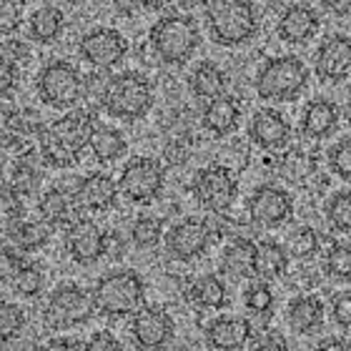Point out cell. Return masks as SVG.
<instances>
[{"mask_svg":"<svg viewBox=\"0 0 351 351\" xmlns=\"http://www.w3.org/2000/svg\"><path fill=\"white\" fill-rule=\"evenodd\" d=\"M324 274L339 284H351V243H334L326 251Z\"/></svg>","mask_w":351,"mask_h":351,"instance_id":"cell-32","label":"cell"},{"mask_svg":"<svg viewBox=\"0 0 351 351\" xmlns=\"http://www.w3.org/2000/svg\"><path fill=\"white\" fill-rule=\"evenodd\" d=\"M128 151L125 136L113 125H95L93 136H90V154L98 163L103 166H113L116 161H121Z\"/></svg>","mask_w":351,"mask_h":351,"instance_id":"cell-27","label":"cell"},{"mask_svg":"<svg viewBox=\"0 0 351 351\" xmlns=\"http://www.w3.org/2000/svg\"><path fill=\"white\" fill-rule=\"evenodd\" d=\"M331 316H334L337 326L351 329V293H339L331 304Z\"/></svg>","mask_w":351,"mask_h":351,"instance_id":"cell-41","label":"cell"},{"mask_svg":"<svg viewBox=\"0 0 351 351\" xmlns=\"http://www.w3.org/2000/svg\"><path fill=\"white\" fill-rule=\"evenodd\" d=\"M213 234L211 226L201 219H186L176 223L166 234V251L176 261H193V258L204 256L206 249L211 246Z\"/></svg>","mask_w":351,"mask_h":351,"instance_id":"cell-15","label":"cell"},{"mask_svg":"<svg viewBox=\"0 0 351 351\" xmlns=\"http://www.w3.org/2000/svg\"><path fill=\"white\" fill-rule=\"evenodd\" d=\"M148 40H151L154 53L166 66H183L189 63L201 43V30L191 15L173 13L163 15L161 21L154 23Z\"/></svg>","mask_w":351,"mask_h":351,"instance_id":"cell-6","label":"cell"},{"mask_svg":"<svg viewBox=\"0 0 351 351\" xmlns=\"http://www.w3.org/2000/svg\"><path fill=\"white\" fill-rule=\"evenodd\" d=\"M193 196L206 211L211 213H226L234 206L236 196H239V183H236L234 173L226 166H206L196 173L193 178Z\"/></svg>","mask_w":351,"mask_h":351,"instance_id":"cell-10","label":"cell"},{"mask_svg":"<svg viewBox=\"0 0 351 351\" xmlns=\"http://www.w3.org/2000/svg\"><path fill=\"white\" fill-rule=\"evenodd\" d=\"M344 121L351 125V98L346 101V106H344Z\"/></svg>","mask_w":351,"mask_h":351,"instance_id":"cell-50","label":"cell"},{"mask_svg":"<svg viewBox=\"0 0 351 351\" xmlns=\"http://www.w3.org/2000/svg\"><path fill=\"white\" fill-rule=\"evenodd\" d=\"M163 239V221L156 216H141L131 228V241L136 249H156Z\"/></svg>","mask_w":351,"mask_h":351,"instance_id":"cell-34","label":"cell"},{"mask_svg":"<svg viewBox=\"0 0 351 351\" xmlns=\"http://www.w3.org/2000/svg\"><path fill=\"white\" fill-rule=\"evenodd\" d=\"M176 334V324L171 314L161 306H143L133 314L131 337L141 349L166 346Z\"/></svg>","mask_w":351,"mask_h":351,"instance_id":"cell-16","label":"cell"},{"mask_svg":"<svg viewBox=\"0 0 351 351\" xmlns=\"http://www.w3.org/2000/svg\"><path fill=\"white\" fill-rule=\"evenodd\" d=\"M78 189H81V178H73V183L53 186L51 191H45L43 196H40V201H38L40 219H45L53 226L78 221V206H81Z\"/></svg>","mask_w":351,"mask_h":351,"instance_id":"cell-17","label":"cell"},{"mask_svg":"<svg viewBox=\"0 0 351 351\" xmlns=\"http://www.w3.org/2000/svg\"><path fill=\"white\" fill-rule=\"evenodd\" d=\"M289 266V251L276 241L258 243V261H256V276L261 278H276L281 276Z\"/></svg>","mask_w":351,"mask_h":351,"instance_id":"cell-31","label":"cell"},{"mask_svg":"<svg viewBox=\"0 0 351 351\" xmlns=\"http://www.w3.org/2000/svg\"><path fill=\"white\" fill-rule=\"evenodd\" d=\"M21 23V0H3V33L18 28Z\"/></svg>","mask_w":351,"mask_h":351,"instance_id":"cell-42","label":"cell"},{"mask_svg":"<svg viewBox=\"0 0 351 351\" xmlns=\"http://www.w3.org/2000/svg\"><path fill=\"white\" fill-rule=\"evenodd\" d=\"M256 261H258V246L249 239H234L223 249L221 266L226 274L236 278H249L256 276Z\"/></svg>","mask_w":351,"mask_h":351,"instance_id":"cell-25","label":"cell"},{"mask_svg":"<svg viewBox=\"0 0 351 351\" xmlns=\"http://www.w3.org/2000/svg\"><path fill=\"white\" fill-rule=\"evenodd\" d=\"M249 138L263 151H278V148L289 146V141H291V123L278 110L261 108L251 118Z\"/></svg>","mask_w":351,"mask_h":351,"instance_id":"cell-18","label":"cell"},{"mask_svg":"<svg viewBox=\"0 0 351 351\" xmlns=\"http://www.w3.org/2000/svg\"><path fill=\"white\" fill-rule=\"evenodd\" d=\"M118 193H121L118 181H113V176L108 173L86 176V178H81V189H78L81 206H86L90 211H108V208H113Z\"/></svg>","mask_w":351,"mask_h":351,"instance_id":"cell-23","label":"cell"},{"mask_svg":"<svg viewBox=\"0 0 351 351\" xmlns=\"http://www.w3.org/2000/svg\"><path fill=\"white\" fill-rule=\"evenodd\" d=\"M251 339V324L239 316H221L213 319L206 329V344L219 351L243 349Z\"/></svg>","mask_w":351,"mask_h":351,"instance_id":"cell-22","label":"cell"},{"mask_svg":"<svg viewBox=\"0 0 351 351\" xmlns=\"http://www.w3.org/2000/svg\"><path fill=\"white\" fill-rule=\"evenodd\" d=\"M206 25L213 43L223 48L246 45L258 33L256 10L249 0H211L206 8Z\"/></svg>","mask_w":351,"mask_h":351,"instance_id":"cell-2","label":"cell"},{"mask_svg":"<svg viewBox=\"0 0 351 351\" xmlns=\"http://www.w3.org/2000/svg\"><path fill=\"white\" fill-rule=\"evenodd\" d=\"M326 221L339 234H351V191H339L326 201Z\"/></svg>","mask_w":351,"mask_h":351,"instance_id":"cell-33","label":"cell"},{"mask_svg":"<svg viewBox=\"0 0 351 351\" xmlns=\"http://www.w3.org/2000/svg\"><path fill=\"white\" fill-rule=\"evenodd\" d=\"M36 90L45 106L68 110L81 103L83 93H86V83H83L78 68L71 66L68 60H51L38 73Z\"/></svg>","mask_w":351,"mask_h":351,"instance_id":"cell-7","label":"cell"},{"mask_svg":"<svg viewBox=\"0 0 351 351\" xmlns=\"http://www.w3.org/2000/svg\"><path fill=\"white\" fill-rule=\"evenodd\" d=\"M191 90L198 98H219V95L226 93L228 88V75L223 73V68L216 66L213 60H201L193 71H191V81H189Z\"/></svg>","mask_w":351,"mask_h":351,"instance_id":"cell-28","label":"cell"},{"mask_svg":"<svg viewBox=\"0 0 351 351\" xmlns=\"http://www.w3.org/2000/svg\"><path fill=\"white\" fill-rule=\"evenodd\" d=\"M319 5H322L326 13L337 15V18L351 15V0H319Z\"/></svg>","mask_w":351,"mask_h":351,"instance_id":"cell-44","label":"cell"},{"mask_svg":"<svg viewBox=\"0 0 351 351\" xmlns=\"http://www.w3.org/2000/svg\"><path fill=\"white\" fill-rule=\"evenodd\" d=\"M243 304H246V308H249L251 314L266 316L274 311V291H271L263 281H258V284H254L251 289H246V293H243Z\"/></svg>","mask_w":351,"mask_h":351,"instance_id":"cell-40","label":"cell"},{"mask_svg":"<svg viewBox=\"0 0 351 351\" xmlns=\"http://www.w3.org/2000/svg\"><path fill=\"white\" fill-rule=\"evenodd\" d=\"M319 28H322V21H319V13H316L314 8L296 3V5L286 8L284 15L278 18L276 33L284 43L304 45L319 33Z\"/></svg>","mask_w":351,"mask_h":351,"instance_id":"cell-19","label":"cell"},{"mask_svg":"<svg viewBox=\"0 0 351 351\" xmlns=\"http://www.w3.org/2000/svg\"><path fill=\"white\" fill-rule=\"evenodd\" d=\"M186 156H189V151H186V148H178L176 143H171V146L166 148V158H169V163H173V166L186 161Z\"/></svg>","mask_w":351,"mask_h":351,"instance_id":"cell-46","label":"cell"},{"mask_svg":"<svg viewBox=\"0 0 351 351\" xmlns=\"http://www.w3.org/2000/svg\"><path fill=\"white\" fill-rule=\"evenodd\" d=\"M88 349H93V351H108V349H118V341L113 334H108V331H95L93 337L88 339Z\"/></svg>","mask_w":351,"mask_h":351,"instance_id":"cell-43","label":"cell"},{"mask_svg":"<svg viewBox=\"0 0 351 351\" xmlns=\"http://www.w3.org/2000/svg\"><path fill=\"white\" fill-rule=\"evenodd\" d=\"M38 186H40V171L33 166V161L28 158L15 161L13 171H10V189H15L21 196H30Z\"/></svg>","mask_w":351,"mask_h":351,"instance_id":"cell-36","label":"cell"},{"mask_svg":"<svg viewBox=\"0 0 351 351\" xmlns=\"http://www.w3.org/2000/svg\"><path fill=\"white\" fill-rule=\"evenodd\" d=\"M21 3H25V0H21Z\"/></svg>","mask_w":351,"mask_h":351,"instance_id":"cell-51","label":"cell"},{"mask_svg":"<svg viewBox=\"0 0 351 351\" xmlns=\"http://www.w3.org/2000/svg\"><path fill=\"white\" fill-rule=\"evenodd\" d=\"M314 73L322 83H341L351 73V36L331 33L314 53Z\"/></svg>","mask_w":351,"mask_h":351,"instance_id":"cell-11","label":"cell"},{"mask_svg":"<svg viewBox=\"0 0 351 351\" xmlns=\"http://www.w3.org/2000/svg\"><path fill=\"white\" fill-rule=\"evenodd\" d=\"M201 121H204V128L211 133V136L226 138V136H231V133L239 128V123H241V106H239V101H236L234 95L223 93V95H219V98H211V101L206 103Z\"/></svg>","mask_w":351,"mask_h":351,"instance_id":"cell-20","label":"cell"},{"mask_svg":"<svg viewBox=\"0 0 351 351\" xmlns=\"http://www.w3.org/2000/svg\"><path fill=\"white\" fill-rule=\"evenodd\" d=\"M256 346L258 349H286V341H284V337H278V334H266L261 344H256Z\"/></svg>","mask_w":351,"mask_h":351,"instance_id":"cell-47","label":"cell"},{"mask_svg":"<svg viewBox=\"0 0 351 351\" xmlns=\"http://www.w3.org/2000/svg\"><path fill=\"white\" fill-rule=\"evenodd\" d=\"M101 103L106 113L118 121H141L154 106V88L148 78L138 71H125V73L113 75L103 86Z\"/></svg>","mask_w":351,"mask_h":351,"instance_id":"cell-4","label":"cell"},{"mask_svg":"<svg viewBox=\"0 0 351 351\" xmlns=\"http://www.w3.org/2000/svg\"><path fill=\"white\" fill-rule=\"evenodd\" d=\"M95 125L93 116L86 110H71L68 116L43 125L38 133V151L45 166L51 169H71L81 161L86 148H90V136Z\"/></svg>","mask_w":351,"mask_h":351,"instance_id":"cell-1","label":"cell"},{"mask_svg":"<svg viewBox=\"0 0 351 351\" xmlns=\"http://www.w3.org/2000/svg\"><path fill=\"white\" fill-rule=\"evenodd\" d=\"M163 186H166V171L156 158H148V156L131 158L121 171V178H118L121 196L138 206L154 204L156 198L163 193Z\"/></svg>","mask_w":351,"mask_h":351,"instance_id":"cell-9","label":"cell"},{"mask_svg":"<svg viewBox=\"0 0 351 351\" xmlns=\"http://www.w3.org/2000/svg\"><path fill=\"white\" fill-rule=\"evenodd\" d=\"M324 316H326V306L316 296H299L289 304V311H286L289 326L301 337H308V334L322 329Z\"/></svg>","mask_w":351,"mask_h":351,"instance_id":"cell-24","label":"cell"},{"mask_svg":"<svg viewBox=\"0 0 351 351\" xmlns=\"http://www.w3.org/2000/svg\"><path fill=\"white\" fill-rule=\"evenodd\" d=\"M15 81H18V71H15V63L13 60L3 58V95L8 98V93L13 90Z\"/></svg>","mask_w":351,"mask_h":351,"instance_id":"cell-45","label":"cell"},{"mask_svg":"<svg viewBox=\"0 0 351 351\" xmlns=\"http://www.w3.org/2000/svg\"><path fill=\"white\" fill-rule=\"evenodd\" d=\"M326 158H329L331 173H337L341 181H351V138L337 141L329 148Z\"/></svg>","mask_w":351,"mask_h":351,"instance_id":"cell-39","label":"cell"},{"mask_svg":"<svg viewBox=\"0 0 351 351\" xmlns=\"http://www.w3.org/2000/svg\"><path fill=\"white\" fill-rule=\"evenodd\" d=\"M341 339H326L322 344V349H349V344H339Z\"/></svg>","mask_w":351,"mask_h":351,"instance_id":"cell-49","label":"cell"},{"mask_svg":"<svg viewBox=\"0 0 351 351\" xmlns=\"http://www.w3.org/2000/svg\"><path fill=\"white\" fill-rule=\"evenodd\" d=\"M93 299L95 308L103 316H110V319L133 316L146 304V281L131 269L108 271L95 281Z\"/></svg>","mask_w":351,"mask_h":351,"instance_id":"cell-3","label":"cell"},{"mask_svg":"<svg viewBox=\"0 0 351 351\" xmlns=\"http://www.w3.org/2000/svg\"><path fill=\"white\" fill-rule=\"evenodd\" d=\"M13 286L21 296L36 299L38 293L45 289V274L38 269L36 263H23V266H18V271H15Z\"/></svg>","mask_w":351,"mask_h":351,"instance_id":"cell-35","label":"cell"},{"mask_svg":"<svg viewBox=\"0 0 351 351\" xmlns=\"http://www.w3.org/2000/svg\"><path fill=\"white\" fill-rule=\"evenodd\" d=\"M286 251L293 258H311L319 251V234L311 226H299L289 236Z\"/></svg>","mask_w":351,"mask_h":351,"instance_id":"cell-37","label":"cell"},{"mask_svg":"<svg viewBox=\"0 0 351 351\" xmlns=\"http://www.w3.org/2000/svg\"><path fill=\"white\" fill-rule=\"evenodd\" d=\"M95 299L78 284H60L51 293L43 308V324L53 331H66L90 322L95 314Z\"/></svg>","mask_w":351,"mask_h":351,"instance_id":"cell-8","label":"cell"},{"mask_svg":"<svg viewBox=\"0 0 351 351\" xmlns=\"http://www.w3.org/2000/svg\"><path fill=\"white\" fill-rule=\"evenodd\" d=\"M189 299L201 308H226L228 306V289L219 276H201L191 284Z\"/></svg>","mask_w":351,"mask_h":351,"instance_id":"cell-30","label":"cell"},{"mask_svg":"<svg viewBox=\"0 0 351 351\" xmlns=\"http://www.w3.org/2000/svg\"><path fill=\"white\" fill-rule=\"evenodd\" d=\"M66 30V15L56 5L38 8L36 13L28 18V38L36 43H56Z\"/></svg>","mask_w":351,"mask_h":351,"instance_id":"cell-26","label":"cell"},{"mask_svg":"<svg viewBox=\"0 0 351 351\" xmlns=\"http://www.w3.org/2000/svg\"><path fill=\"white\" fill-rule=\"evenodd\" d=\"M66 251L68 256L81 266L98 263L108 254V234H103L101 226L90 219H78L68 226Z\"/></svg>","mask_w":351,"mask_h":351,"instance_id":"cell-14","label":"cell"},{"mask_svg":"<svg viewBox=\"0 0 351 351\" xmlns=\"http://www.w3.org/2000/svg\"><path fill=\"white\" fill-rule=\"evenodd\" d=\"M339 125V106L329 98H314L301 110V133L311 141L329 138Z\"/></svg>","mask_w":351,"mask_h":351,"instance_id":"cell-21","label":"cell"},{"mask_svg":"<svg viewBox=\"0 0 351 351\" xmlns=\"http://www.w3.org/2000/svg\"><path fill=\"white\" fill-rule=\"evenodd\" d=\"M308 81H311V73L304 60L296 56H278V58H269L258 68L254 88L261 101L284 103L296 101L306 90Z\"/></svg>","mask_w":351,"mask_h":351,"instance_id":"cell-5","label":"cell"},{"mask_svg":"<svg viewBox=\"0 0 351 351\" xmlns=\"http://www.w3.org/2000/svg\"><path fill=\"white\" fill-rule=\"evenodd\" d=\"M53 236V223L48 221H13L10 226V243L18 246L23 254H30V251L43 249L45 243L51 241Z\"/></svg>","mask_w":351,"mask_h":351,"instance_id":"cell-29","label":"cell"},{"mask_svg":"<svg viewBox=\"0 0 351 351\" xmlns=\"http://www.w3.org/2000/svg\"><path fill=\"white\" fill-rule=\"evenodd\" d=\"M25 329V314L18 304H10V301H3L0 306V337L3 341H13L18 339Z\"/></svg>","mask_w":351,"mask_h":351,"instance_id":"cell-38","label":"cell"},{"mask_svg":"<svg viewBox=\"0 0 351 351\" xmlns=\"http://www.w3.org/2000/svg\"><path fill=\"white\" fill-rule=\"evenodd\" d=\"M143 10H161V8H166L171 3V0H136Z\"/></svg>","mask_w":351,"mask_h":351,"instance_id":"cell-48","label":"cell"},{"mask_svg":"<svg viewBox=\"0 0 351 351\" xmlns=\"http://www.w3.org/2000/svg\"><path fill=\"white\" fill-rule=\"evenodd\" d=\"M78 53L95 68H113L128 56V40L116 28H93L78 43Z\"/></svg>","mask_w":351,"mask_h":351,"instance_id":"cell-12","label":"cell"},{"mask_svg":"<svg viewBox=\"0 0 351 351\" xmlns=\"http://www.w3.org/2000/svg\"><path fill=\"white\" fill-rule=\"evenodd\" d=\"M249 216L261 228H278L293 216V198L286 189L261 186L249 198Z\"/></svg>","mask_w":351,"mask_h":351,"instance_id":"cell-13","label":"cell"}]
</instances>
